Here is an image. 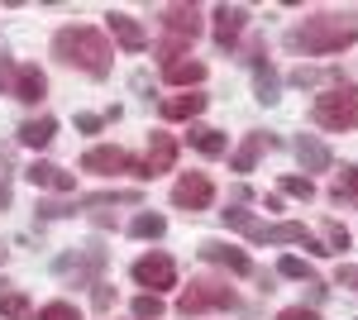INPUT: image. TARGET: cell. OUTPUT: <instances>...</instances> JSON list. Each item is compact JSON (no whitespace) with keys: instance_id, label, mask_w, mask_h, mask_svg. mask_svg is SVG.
<instances>
[{"instance_id":"8fae6325","label":"cell","mask_w":358,"mask_h":320,"mask_svg":"<svg viewBox=\"0 0 358 320\" xmlns=\"http://www.w3.org/2000/svg\"><path fill=\"white\" fill-rule=\"evenodd\" d=\"M106 25H110L115 43H120L124 53H143V48H148V34H143V25H138L134 15H124V10H110V15H106Z\"/></svg>"},{"instance_id":"9c48e42d","label":"cell","mask_w":358,"mask_h":320,"mask_svg":"<svg viewBox=\"0 0 358 320\" xmlns=\"http://www.w3.org/2000/svg\"><path fill=\"white\" fill-rule=\"evenodd\" d=\"M210 201H215V187H210L206 172H182V177H177V187H172V206H177V211L196 215V211H206Z\"/></svg>"},{"instance_id":"ffe728a7","label":"cell","mask_w":358,"mask_h":320,"mask_svg":"<svg viewBox=\"0 0 358 320\" xmlns=\"http://www.w3.org/2000/svg\"><path fill=\"white\" fill-rule=\"evenodd\" d=\"M163 77L172 81V86H201L206 81V62L201 57H177V62H167Z\"/></svg>"},{"instance_id":"7c38bea8","label":"cell","mask_w":358,"mask_h":320,"mask_svg":"<svg viewBox=\"0 0 358 320\" xmlns=\"http://www.w3.org/2000/svg\"><path fill=\"white\" fill-rule=\"evenodd\" d=\"M210 20H215V48H234L239 34H244V25H248V10L244 5H220Z\"/></svg>"},{"instance_id":"836d02e7","label":"cell","mask_w":358,"mask_h":320,"mask_svg":"<svg viewBox=\"0 0 358 320\" xmlns=\"http://www.w3.org/2000/svg\"><path fill=\"white\" fill-rule=\"evenodd\" d=\"M15 72H20V62H10V57H0V91H5V96L15 91Z\"/></svg>"},{"instance_id":"1f68e13d","label":"cell","mask_w":358,"mask_h":320,"mask_svg":"<svg viewBox=\"0 0 358 320\" xmlns=\"http://www.w3.org/2000/svg\"><path fill=\"white\" fill-rule=\"evenodd\" d=\"M220 220H224V225H229V230H244V235H248V230H253V225H258V220H253V215H248V211H220Z\"/></svg>"},{"instance_id":"44dd1931","label":"cell","mask_w":358,"mask_h":320,"mask_svg":"<svg viewBox=\"0 0 358 320\" xmlns=\"http://www.w3.org/2000/svg\"><path fill=\"white\" fill-rule=\"evenodd\" d=\"M187 139L196 144V153H206V158H224V148H229V139L220 130H210V125H192Z\"/></svg>"},{"instance_id":"603a6c76","label":"cell","mask_w":358,"mask_h":320,"mask_svg":"<svg viewBox=\"0 0 358 320\" xmlns=\"http://www.w3.org/2000/svg\"><path fill=\"white\" fill-rule=\"evenodd\" d=\"M77 211H96V206H138V191H96V196H77Z\"/></svg>"},{"instance_id":"d6a6232c","label":"cell","mask_w":358,"mask_h":320,"mask_svg":"<svg viewBox=\"0 0 358 320\" xmlns=\"http://www.w3.org/2000/svg\"><path fill=\"white\" fill-rule=\"evenodd\" d=\"M325 239H330V253L334 249H349V230H344L339 220H330V225H325Z\"/></svg>"},{"instance_id":"30bf717a","label":"cell","mask_w":358,"mask_h":320,"mask_svg":"<svg viewBox=\"0 0 358 320\" xmlns=\"http://www.w3.org/2000/svg\"><path fill=\"white\" fill-rule=\"evenodd\" d=\"M53 267L62 272V277H72V272H77V282H91V287H96V272L106 267V249H96V244H91L86 253H67V258H57Z\"/></svg>"},{"instance_id":"9a60e30c","label":"cell","mask_w":358,"mask_h":320,"mask_svg":"<svg viewBox=\"0 0 358 320\" xmlns=\"http://www.w3.org/2000/svg\"><path fill=\"white\" fill-rule=\"evenodd\" d=\"M43 91H48V77H43V72H38V67H20V72H15V91H10V96H15V101H24V106H38V101H43Z\"/></svg>"},{"instance_id":"d6986e66","label":"cell","mask_w":358,"mask_h":320,"mask_svg":"<svg viewBox=\"0 0 358 320\" xmlns=\"http://www.w3.org/2000/svg\"><path fill=\"white\" fill-rule=\"evenodd\" d=\"M296 158H301L306 172H325V167L334 162V158H330V148H325L315 134H301V139H296Z\"/></svg>"},{"instance_id":"f1b7e54d","label":"cell","mask_w":358,"mask_h":320,"mask_svg":"<svg viewBox=\"0 0 358 320\" xmlns=\"http://www.w3.org/2000/svg\"><path fill=\"white\" fill-rule=\"evenodd\" d=\"M134 316L138 320H158V316H163V296H153V292L134 296Z\"/></svg>"},{"instance_id":"d4e9b609","label":"cell","mask_w":358,"mask_h":320,"mask_svg":"<svg viewBox=\"0 0 358 320\" xmlns=\"http://www.w3.org/2000/svg\"><path fill=\"white\" fill-rule=\"evenodd\" d=\"M129 235H134V239H163V235H167V220L158 211H138L134 220H129Z\"/></svg>"},{"instance_id":"4dcf8cb0","label":"cell","mask_w":358,"mask_h":320,"mask_svg":"<svg viewBox=\"0 0 358 320\" xmlns=\"http://www.w3.org/2000/svg\"><path fill=\"white\" fill-rule=\"evenodd\" d=\"M282 191H287V196H301V201H310V196H315V182L292 172V177H282Z\"/></svg>"},{"instance_id":"f546056e","label":"cell","mask_w":358,"mask_h":320,"mask_svg":"<svg viewBox=\"0 0 358 320\" xmlns=\"http://www.w3.org/2000/svg\"><path fill=\"white\" fill-rule=\"evenodd\" d=\"M277 272H282V277H292V282H315V277H310V263H306V258H282V263H277Z\"/></svg>"},{"instance_id":"8992f818","label":"cell","mask_w":358,"mask_h":320,"mask_svg":"<svg viewBox=\"0 0 358 320\" xmlns=\"http://www.w3.org/2000/svg\"><path fill=\"white\" fill-rule=\"evenodd\" d=\"M82 172H101V177H115V172H129V177H148V167L134 158V153H124V148H86L82 153Z\"/></svg>"},{"instance_id":"ba28073f","label":"cell","mask_w":358,"mask_h":320,"mask_svg":"<svg viewBox=\"0 0 358 320\" xmlns=\"http://www.w3.org/2000/svg\"><path fill=\"white\" fill-rule=\"evenodd\" d=\"M134 282L158 296L167 287H177V263L167 253H143V258H134Z\"/></svg>"},{"instance_id":"2e32d148","label":"cell","mask_w":358,"mask_h":320,"mask_svg":"<svg viewBox=\"0 0 358 320\" xmlns=\"http://www.w3.org/2000/svg\"><path fill=\"white\" fill-rule=\"evenodd\" d=\"M34 187H48V191H72L77 187V177L72 172H62L57 162H29V172H24Z\"/></svg>"},{"instance_id":"e575fe53","label":"cell","mask_w":358,"mask_h":320,"mask_svg":"<svg viewBox=\"0 0 358 320\" xmlns=\"http://www.w3.org/2000/svg\"><path fill=\"white\" fill-rule=\"evenodd\" d=\"M277 320H320V316H315V306H287V311H277Z\"/></svg>"},{"instance_id":"5b68a950","label":"cell","mask_w":358,"mask_h":320,"mask_svg":"<svg viewBox=\"0 0 358 320\" xmlns=\"http://www.w3.org/2000/svg\"><path fill=\"white\" fill-rule=\"evenodd\" d=\"M239 296H234V287L229 282H215V277H201V282H192L187 292L177 296V311L182 316H206V311H229Z\"/></svg>"},{"instance_id":"74e56055","label":"cell","mask_w":358,"mask_h":320,"mask_svg":"<svg viewBox=\"0 0 358 320\" xmlns=\"http://www.w3.org/2000/svg\"><path fill=\"white\" fill-rule=\"evenodd\" d=\"M115 296H110V287H106V282H96V306H101V311H106V306H110Z\"/></svg>"},{"instance_id":"8d00e7d4","label":"cell","mask_w":358,"mask_h":320,"mask_svg":"<svg viewBox=\"0 0 358 320\" xmlns=\"http://www.w3.org/2000/svg\"><path fill=\"white\" fill-rule=\"evenodd\" d=\"M101 125H106L101 115H77V130H82V134H96V130H101Z\"/></svg>"},{"instance_id":"52a82bcc","label":"cell","mask_w":358,"mask_h":320,"mask_svg":"<svg viewBox=\"0 0 358 320\" xmlns=\"http://www.w3.org/2000/svg\"><path fill=\"white\" fill-rule=\"evenodd\" d=\"M248 239H253V244H301V249H310V253H330V249L315 239L306 225H296V220H282V225H253Z\"/></svg>"},{"instance_id":"277c9868","label":"cell","mask_w":358,"mask_h":320,"mask_svg":"<svg viewBox=\"0 0 358 320\" xmlns=\"http://www.w3.org/2000/svg\"><path fill=\"white\" fill-rule=\"evenodd\" d=\"M158 20H163V29H167V39L158 43V57H163V67H167V62H177V57L187 53L192 39L201 34V10H196V5H163Z\"/></svg>"},{"instance_id":"cb8c5ba5","label":"cell","mask_w":358,"mask_h":320,"mask_svg":"<svg viewBox=\"0 0 358 320\" xmlns=\"http://www.w3.org/2000/svg\"><path fill=\"white\" fill-rule=\"evenodd\" d=\"M253 91H258V101L263 106H273L277 101V91H282V81H277V72L263 62V57H253Z\"/></svg>"},{"instance_id":"4316f807","label":"cell","mask_w":358,"mask_h":320,"mask_svg":"<svg viewBox=\"0 0 358 320\" xmlns=\"http://www.w3.org/2000/svg\"><path fill=\"white\" fill-rule=\"evenodd\" d=\"M334 201H354L358 206V167H344L334 177Z\"/></svg>"},{"instance_id":"83f0119b","label":"cell","mask_w":358,"mask_h":320,"mask_svg":"<svg viewBox=\"0 0 358 320\" xmlns=\"http://www.w3.org/2000/svg\"><path fill=\"white\" fill-rule=\"evenodd\" d=\"M29 320H82V316H77V306H67V301H48V306H38Z\"/></svg>"},{"instance_id":"3957f363","label":"cell","mask_w":358,"mask_h":320,"mask_svg":"<svg viewBox=\"0 0 358 320\" xmlns=\"http://www.w3.org/2000/svg\"><path fill=\"white\" fill-rule=\"evenodd\" d=\"M310 120L320 125V130L330 134H344V130H358V86H330V91H320L315 101H310Z\"/></svg>"},{"instance_id":"e0dca14e","label":"cell","mask_w":358,"mask_h":320,"mask_svg":"<svg viewBox=\"0 0 358 320\" xmlns=\"http://www.w3.org/2000/svg\"><path fill=\"white\" fill-rule=\"evenodd\" d=\"M263 148H273V134H248L244 144L229 153V167H234V172H253L258 158H263Z\"/></svg>"},{"instance_id":"4fadbf2b","label":"cell","mask_w":358,"mask_h":320,"mask_svg":"<svg viewBox=\"0 0 358 320\" xmlns=\"http://www.w3.org/2000/svg\"><path fill=\"white\" fill-rule=\"evenodd\" d=\"M201 258L206 263H220V267H229V272H253V258H248L244 249H234V244H220V239H206L201 244Z\"/></svg>"},{"instance_id":"d590c367","label":"cell","mask_w":358,"mask_h":320,"mask_svg":"<svg viewBox=\"0 0 358 320\" xmlns=\"http://www.w3.org/2000/svg\"><path fill=\"white\" fill-rule=\"evenodd\" d=\"M334 282H339V287H354V292H358V267H354V263H339Z\"/></svg>"},{"instance_id":"7a4b0ae2","label":"cell","mask_w":358,"mask_h":320,"mask_svg":"<svg viewBox=\"0 0 358 320\" xmlns=\"http://www.w3.org/2000/svg\"><path fill=\"white\" fill-rule=\"evenodd\" d=\"M53 57L62 62V67H77V72H86V77H110V39L101 34V29L91 25H62L53 34Z\"/></svg>"},{"instance_id":"ac0fdd59","label":"cell","mask_w":358,"mask_h":320,"mask_svg":"<svg viewBox=\"0 0 358 320\" xmlns=\"http://www.w3.org/2000/svg\"><path fill=\"white\" fill-rule=\"evenodd\" d=\"M201 110H206V96L201 91H187V96H167L163 106H158V115L163 120H196Z\"/></svg>"},{"instance_id":"6da1fadb","label":"cell","mask_w":358,"mask_h":320,"mask_svg":"<svg viewBox=\"0 0 358 320\" xmlns=\"http://www.w3.org/2000/svg\"><path fill=\"white\" fill-rule=\"evenodd\" d=\"M349 43H358V10H320L301 25L287 29V48L310 57H330L344 53Z\"/></svg>"},{"instance_id":"ab89813d","label":"cell","mask_w":358,"mask_h":320,"mask_svg":"<svg viewBox=\"0 0 358 320\" xmlns=\"http://www.w3.org/2000/svg\"><path fill=\"white\" fill-rule=\"evenodd\" d=\"M0 263H5V249H0Z\"/></svg>"},{"instance_id":"484cf974","label":"cell","mask_w":358,"mask_h":320,"mask_svg":"<svg viewBox=\"0 0 358 320\" xmlns=\"http://www.w3.org/2000/svg\"><path fill=\"white\" fill-rule=\"evenodd\" d=\"M34 316V306H29L24 292H5L0 296V320H29Z\"/></svg>"},{"instance_id":"f35d334b","label":"cell","mask_w":358,"mask_h":320,"mask_svg":"<svg viewBox=\"0 0 358 320\" xmlns=\"http://www.w3.org/2000/svg\"><path fill=\"white\" fill-rule=\"evenodd\" d=\"M5 206H10V187L0 182V211H5Z\"/></svg>"},{"instance_id":"5bb4252c","label":"cell","mask_w":358,"mask_h":320,"mask_svg":"<svg viewBox=\"0 0 358 320\" xmlns=\"http://www.w3.org/2000/svg\"><path fill=\"white\" fill-rule=\"evenodd\" d=\"M172 162H177V139L172 134H148V177H158V172H172Z\"/></svg>"},{"instance_id":"7402d4cb","label":"cell","mask_w":358,"mask_h":320,"mask_svg":"<svg viewBox=\"0 0 358 320\" xmlns=\"http://www.w3.org/2000/svg\"><path fill=\"white\" fill-rule=\"evenodd\" d=\"M53 134H57V120L53 115H38V120H24L20 125V144L24 148H43V144H53Z\"/></svg>"}]
</instances>
